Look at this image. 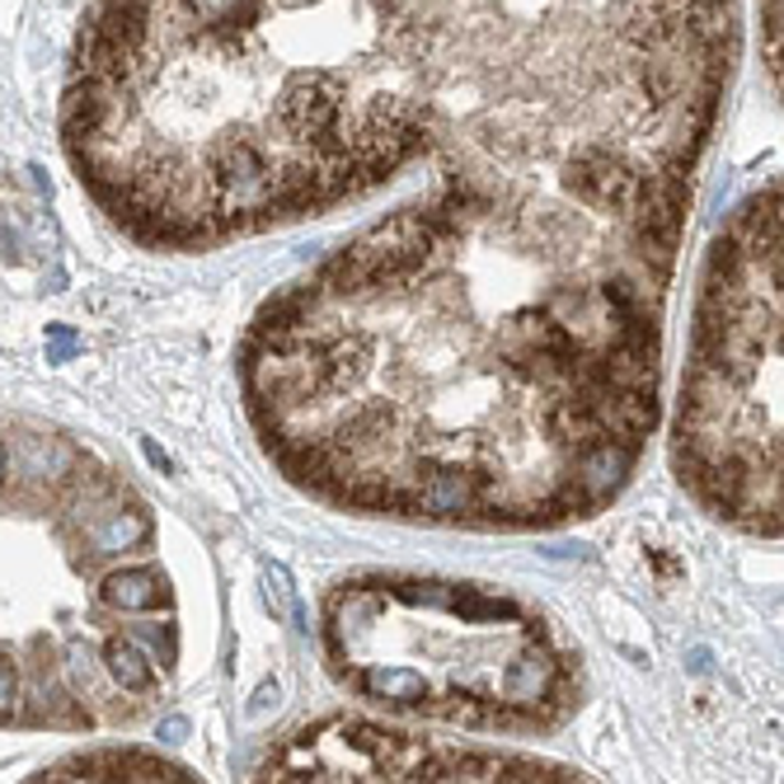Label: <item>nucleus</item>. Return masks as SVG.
Returning a JSON list of instances; mask_svg holds the SVG:
<instances>
[{"label": "nucleus", "instance_id": "7", "mask_svg": "<svg viewBox=\"0 0 784 784\" xmlns=\"http://www.w3.org/2000/svg\"><path fill=\"white\" fill-rule=\"evenodd\" d=\"M761 48H766V71L784 94V0L761 6Z\"/></svg>", "mask_w": 784, "mask_h": 784}, {"label": "nucleus", "instance_id": "5", "mask_svg": "<svg viewBox=\"0 0 784 784\" xmlns=\"http://www.w3.org/2000/svg\"><path fill=\"white\" fill-rule=\"evenodd\" d=\"M259 780H582L574 766L507 747L404 733L371 719H316L287 733Z\"/></svg>", "mask_w": 784, "mask_h": 784}, {"label": "nucleus", "instance_id": "1", "mask_svg": "<svg viewBox=\"0 0 784 784\" xmlns=\"http://www.w3.org/2000/svg\"><path fill=\"white\" fill-rule=\"evenodd\" d=\"M737 48V0H100L66 142L165 254L423 174L249 320V427L339 513L555 532L658 427Z\"/></svg>", "mask_w": 784, "mask_h": 784}, {"label": "nucleus", "instance_id": "2", "mask_svg": "<svg viewBox=\"0 0 784 784\" xmlns=\"http://www.w3.org/2000/svg\"><path fill=\"white\" fill-rule=\"evenodd\" d=\"M179 662L155 522L109 461L52 427L6 442V729L146 719Z\"/></svg>", "mask_w": 784, "mask_h": 784}, {"label": "nucleus", "instance_id": "3", "mask_svg": "<svg viewBox=\"0 0 784 784\" xmlns=\"http://www.w3.org/2000/svg\"><path fill=\"white\" fill-rule=\"evenodd\" d=\"M324 662L348 695L400 719L550 733L578 710V653L532 601L484 582L358 574L329 587Z\"/></svg>", "mask_w": 784, "mask_h": 784}, {"label": "nucleus", "instance_id": "4", "mask_svg": "<svg viewBox=\"0 0 784 784\" xmlns=\"http://www.w3.org/2000/svg\"><path fill=\"white\" fill-rule=\"evenodd\" d=\"M668 451L700 513L784 540V179L747 193L704 249Z\"/></svg>", "mask_w": 784, "mask_h": 784}, {"label": "nucleus", "instance_id": "6", "mask_svg": "<svg viewBox=\"0 0 784 784\" xmlns=\"http://www.w3.org/2000/svg\"><path fill=\"white\" fill-rule=\"evenodd\" d=\"M48 780H188L184 766H174L165 756H146V752H123V747H104V752H81L56 761L52 771H43Z\"/></svg>", "mask_w": 784, "mask_h": 784}]
</instances>
